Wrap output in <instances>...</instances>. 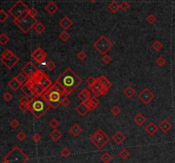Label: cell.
Wrapping results in <instances>:
<instances>
[{
	"mask_svg": "<svg viewBox=\"0 0 175 163\" xmlns=\"http://www.w3.org/2000/svg\"><path fill=\"white\" fill-rule=\"evenodd\" d=\"M56 80L63 87L66 96L71 94L82 83V80L70 67L62 72Z\"/></svg>",
	"mask_w": 175,
	"mask_h": 163,
	"instance_id": "6da1fadb",
	"label": "cell"
},
{
	"mask_svg": "<svg viewBox=\"0 0 175 163\" xmlns=\"http://www.w3.org/2000/svg\"><path fill=\"white\" fill-rule=\"evenodd\" d=\"M66 96L63 92H62L55 83L49 88L46 92H45L42 96V97L48 102L50 108L57 109L59 106L62 105V100Z\"/></svg>",
	"mask_w": 175,
	"mask_h": 163,
	"instance_id": "7a4b0ae2",
	"label": "cell"
},
{
	"mask_svg": "<svg viewBox=\"0 0 175 163\" xmlns=\"http://www.w3.org/2000/svg\"><path fill=\"white\" fill-rule=\"evenodd\" d=\"M28 105L29 111L36 119H40L50 108L48 102L42 97H36L32 98Z\"/></svg>",
	"mask_w": 175,
	"mask_h": 163,
	"instance_id": "3957f363",
	"label": "cell"
},
{
	"mask_svg": "<svg viewBox=\"0 0 175 163\" xmlns=\"http://www.w3.org/2000/svg\"><path fill=\"white\" fill-rule=\"evenodd\" d=\"M28 10L29 8L23 2L18 0L9 10L8 13L15 20H21L28 16Z\"/></svg>",
	"mask_w": 175,
	"mask_h": 163,
	"instance_id": "277c9868",
	"label": "cell"
},
{
	"mask_svg": "<svg viewBox=\"0 0 175 163\" xmlns=\"http://www.w3.org/2000/svg\"><path fill=\"white\" fill-rule=\"evenodd\" d=\"M8 163H27L29 157L18 146H15L4 157Z\"/></svg>",
	"mask_w": 175,
	"mask_h": 163,
	"instance_id": "5b68a950",
	"label": "cell"
},
{
	"mask_svg": "<svg viewBox=\"0 0 175 163\" xmlns=\"http://www.w3.org/2000/svg\"><path fill=\"white\" fill-rule=\"evenodd\" d=\"M89 140L94 146H96L97 149L102 150L108 143L109 137L102 129L99 128L96 131V133L90 137Z\"/></svg>",
	"mask_w": 175,
	"mask_h": 163,
	"instance_id": "8992f818",
	"label": "cell"
},
{
	"mask_svg": "<svg viewBox=\"0 0 175 163\" xmlns=\"http://www.w3.org/2000/svg\"><path fill=\"white\" fill-rule=\"evenodd\" d=\"M114 44L105 35H101L93 43V48L101 55H106L113 48Z\"/></svg>",
	"mask_w": 175,
	"mask_h": 163,
	"instance_id": "52a82bcc",
	"label": "cell"
},
{
	"mask_svg": "<svg viewBox=\"0 0 175 163\" xmlns=\"http://www.w3.org/2000/svg\"><path fill=\"white\" fill-rule=\"evenodd\" d=\"M37 21H38V20L36 19V17H33V16H31L28 15V16L27 17H25L23 20H14V23H15L24 33H28L32 28H33V27H34V25L36 24Z\"/></svg>",
	"mask_w": 175,
	"mask_h": 163,
	"instance_id": "ba28073f",
	"label": "cell"
},
{
	"mask_svg": "<svg viewBox=\"0 0 175 163\" xmlns=\"http://www.w3.org/2000/svg\"><path fill=\"white\" fill-rule=\"evenodd\" d=\"M30 79H32L33 80L39 83V85H41L46 91L53 85V82L50 80V79L49 78L48 75L45 73H44V72L39 70V69Z\"/></svg>",
	"mask_w": 175,
	"mask_h": 163,
	"instance_id": "9c48e42d",
	"label": "cell"
},
{
	"mask_svg": "<svg viewBox=\"0 0 175 163\" xmlns=\"http://www.w3.org/2000/svg\"><path fill=\"white\" fill-rule=\"evenodd\" d=\"M137 97L145 105H149L150 102L155 99L156 95L151 92L148 87H145L137 95Z\"/></svg>",
	"mask_w": 175,
	"mask_h": 163,
	"instance_id": "30bf717a",
	"label": "cell"
},
{
	"mask_svg": "<svg viewBox=\"0 0 175 163\" xmlns=\"http://www.w3.org/2000/svg\"><path fill=\"white\" fill-rule=\"evenodd\" d=\"M31 57L37 63H43L47 57V54H46V52H45L42 50L41 47H38L35 51L32 53Z\"/></svg>",
	"mask_w": 175,
	"mask_h": 163,
	"instance_id": "8fae6325",
	"label": "cell"
},
{
	"mask_svg": "<svg viewBox=\"0 0 175 163\" xmlns=\"http://www.w3.org/2000/svg\"><path fill=\"white\" fill-rule=\"evenodd\" d=\"M38 70H39V68H37V67L32 61H28L26 63V65L22 68L21 73H23L25 75L28 76V79H30Z\"/></svg>",
	"mask_w": 175,
	"mask_h": 163,
	"instance_id": "7c38bea8",
	"label": "cell"
},
{
	"mask_svg": "<svg viewBox=\"0 0 175 163\" xmlns=\"http://www.w3.org/2000/svg\"><path fill=\"white\" fill-rule=\"evenodd\" d=\"M1 61L8 69H12L19 62L20 58L16 55L13 54L11 56L6 58V59H1Z\"/></svg>",
	"mask_w": 175,
	"mask_h": 163,
	"instance_id": "4fadbf2b",
	"label": "cell"
},
{
	"mask_svg": "<svg viewBox=\"0 0 175 163\" xmlns=\"http://www.w3.org/2000/svg\"><path fill=\"white\" fill-rule=\"evenodd\" d=\"M21 90V92L24 93V95L28 96L30 98L35 97V94H34L33 89L32 87V84H31V81H30L29 79H28V80L26 82L25 84L22 85Z\"/></svg>",
	"mask_w": 175,
	"mask_h": 163,
	"instance_id": "5bb4252c",
	"label": "cell"
},
{
	"mask_svg": "<svg viewBox=\"0 0 175 163\" xmlns=\"http://www.w3.org/2000/svg\"><path fill=\"white\" fill-rule=\"evenodd\" d=\"M30 81H31V84H32V87L33 89V92H34V94H35V97H42L43 94L45 92H46V90L41 85H39V83L35 82L34 80H33L32 79H29Z\"/></svg>",
	"mask_w": 175,
	"mask_h": 163,
	"instance_id": "9a60e30c",
	"label": "cell"
},
{
	"mask_svg": "<svg viewBox=\"0 0 175 163\" xmlns=\"http://www.w3.org/2000/svg\"><path fill=\"white\" fill-rule=\"evenodd\" d=\"M83 102L87 106L90 111L95 110L98 107V105H99V100L97 99V97H90L89 99L84 101Z\"/></svg>",
	"mask_w": 175,
	"mask_h": 163,
	"instance_id": "2e32d148",
	"label": "cell"
},
{
	"mask_svg": "<svg viewBox=\"0 0 175 163\" xmlns=\"http://www.w3.org/2000/svg\"><path fill=\"white\" fill-rule=\"evenodd\" d=\"M59 26L62 28H63L64 31H67L73 26V20H71L68 16H64L59 21Z\"/></svg>",
	"mask_w": 175,
	"mask_h": 163,
	"instance_id": "e0dca14e",
	"label": "cell"
},
{
	"mask_svg": "<svg viewBox=\"0 0 175 163\" xmlns=\"http://www.w3.org/2000/svg\"><path fill=\"white\" fill-rule=\"evenodd\" d=\"M159 129L163 133H169L172 130V124L169 122L167 120H163L162 121L160 124H159Z\"/></svg>",
	"mask_w": 175,
	"mask_h": 163,
	"instance_id": "ac0fdd59",
	"label": "cell"
},
{
	"mask_svg": "<svg viewBox=\"0 0 175 163\" xmlns=\"http://www.w3.org/2000/svg\"><path fill=\"white\" fill-rule=\"evenodd\" d=\"M158 130H159V126H157L154 122H149L148 125H146L145 127V131L150 136H154Z\"/></svg>",
	"mask_w": 175,
	"mask_h": 163,
	"instance_id": "d6986e66",
	"label": "cell"
},
{
	"mask_svg": "<svg viewBox=\"0 0 175 163\" xmlns=\"http://www.w3.org/2000/svg\"><path fill=\"white\" fill-rule=\"evenodd\" d=\"M126 136L123 134V133H121L120 131H117L116 133H115L113 136H112V139L115 141V143L118 144V145H120V144H121V143H123L125 140H126Z\"/></svg>",
	"mask_w": 175,
	"mask_h": 163,
	"instance_id": "ffe728a7",
	"label": "cell"
},
{
	"mask_svg": "<svg viewBox=\"0 0 175 163\" xmlns=\"http://www.w3.org/2000/svg\"><path fill=\"white\" fill-rule=\"evenodd\" d=\"M103 87L104 86H103L101 84H100V82L97 81L96 82V84L92 86V87H91L90 88V90L92 92V93L95 95V97H98V96H102V92H103Z\"/></svg>",
	"mask_w": 175,
	"mask_h": 163,
	"instance_id": "44dd1931",
	"label": "cell"
},
{
	"mask_svg": "<svg viewBox=\"0 0 175 163\" xmlns=\"http://www.w3.org/2000/svg\"><path fill=\"white\" fill-rule=\"evenodd\" d=\"M69 133L72 134L74 137H78L81 133H83V129L79 126V125L77 123L73 124V126L69 128Z\"/></svg>",
	"mask_w": 175,
	"mask_h": 163,
	"instance_id": "7402d4cb",
	"label": "cell"
},
{
	"mask_svg": "<svg viewBox=\"0 0 175 163\" xmlns=\"http://www.w3.org/2000/svg\"><path fill=\"white\" fill-rule=\"evenodd\" d=\"M90 97H91V92L90 90L87 88H84L82 89L79 93L78 94V98L81 101V102H84L86 100L89 99Z\"/></svg>",
	"mask_w": 175,
	"mask_h": 163,
	"instance_id": "603a6c76",
	"label": "cell"
},
{
	"mask_svg": "<svg viewBox=\"0 0 175 163\" xmlns=\"http://www.w3.org/2000/svg\"><path fill=\"white\" fill-rule=\"evenodd\" d=\"M8 86L10 87L11 90H13L14 92H16V91H18L19 89L21 88L22 85L16 80V77H14L12 80H10V81L8 82Z\"/></svg>",
	"mask_w": 175,
	"mask_h": 163,
	"instance_id": "cb8c5ba5",
	"label": "cell"
},
{
	"mask_svg": "<svg viewBox=\"0 0 175 163\" xmlns=\"http://www.w3.org/2000/svg\"><path fill=\"white\" fill-rule=\"evenodd\" d=\"M76 111L80 115V116H86V114H87V113L90 111L89 110V109H88V107L84 103V102H80L78 106L76 107Z\"/></svg>",
	"mask_w": 175,
	"mask_h": 163,
	"instance_id": "d4e9b609",
	"label": "cell"
},
{
	"mask_svg": "<svg viewBox=\"0 0 175 163\" xmlns=\"http://www.w3.org/2000/svg\"><path fill=\"white\" fill-rule=\"evenodd\" d=\"M45 10L48 12V14H50V15H54L58 10V6H57V4L55 2L50 1L46 4Z\"/></svg>",
	"mask_w": 175,
	"mask_h": 163,
	"instance_id": "484cf974",
	"label": "cell"
},
{
	"mask_svg": "<svg viewBox=\"0 0 175 163\" xmlns=\"http://www.w3.org/2000/svg\"><path fill=\"white\" fill-rule=\"evenodd\" d=\"M146 118L145 115L141 113H137L136 115L133 118V122L135 123V125L137 126H141L144 125V123H145Z\"/></svg>",
	"mask_w": 175,
	"mask_h": 163,
	"instance_id": "4316f807",
	"label": "cell"
},
{
	"mask_svg": "<svg viewBox=\"0 0 175 163\" xmlns=\"http://www.w3.org/2000/svg\"><path fill=\"white\" fill-rule=\"evenodd\" d=\"M97 81L100 82V84H101L103 86L106 87L108 89H110V88L112 87V82L110 81V80H108L104 75H101L100 77L97 78Z\"/></svg>",
	"mask_w": 175,
	"mask_h": 163,
	"instance_id": "83f0119b",
	"label": "cell"
},
{
	"mask_svg": "<svg viewBox=\"0 0 175 163\" xmlns=\"http://www.w3.org/2000/svg\"><path fill=\"white\" fill-rule=\"evenodd\" d=\"M50 138L54 142H58L59 140L62 138V134L60 133L57 129H53L50 133Z\"/></svg>",
	"mask_w": 175,
	"mask_h": 163,
	"instance_id": "f1b7e54d",
	"label": "cell"
},
{
	"mask_svg": "<svg viewBox=\"0 0 175 163\" xmlns=\"http://www.w3.org/2000/svg\"><path fill=\"white\" fill-rule=\"evenodd\" d=\"M33 29H34V31H35L37 33L41 34V33H43V32L45 31V26L43 23H41L39 20H38V21L36 22V24L34 25Z\"/></svg>",
	"mask_w": 175,
	"mask_h": 163,
	"instance_id": "f546056e",
	"label": "cell"
},
{
	"mask_svg": "<svg viewBox=\"0 0 175 163\" xmlns=\"http://www.w3.org/2000/svg\"><path fill=\"white\" fill-rule=\"evenodd\" d=\"M123 93H124V95L127 97V98H132L135 95V90L132 86H127V87L125 88V90L123 91Z\"/></svg>",
	"mask_w": 175,
	"mask_h": 163,
	"instance_id": "4dcf8cb0",
	"label": "cell"
},
{
	"mask_svg": "<svg viewBox=\"0 0 175 163\" xmlns=\"http://www.w3.org/2000/svg\"><path fill=\"white\" fill-rule=\"evenodd\" d=\"M120 8V4L117 3L115 0H113L109 4H108V10H110L112 13H116Z\"/></svg>",
	"mask_w": 175,
	"mask_h": 163,
	"instance_id": "1f68e13d",
	"label": "cell"
},
{
	"mask_svg": "<svg viewBox=\"0 0 175 163\" xmlns=\"http://www.w3.org/2000/svg\"><path fill=\"white\" fill-rule=\"evenodd\" d=\"M112 155H110V154L108 153H104L101 156H100V160H101V162L103 163H109L111 161H112Z\"/></svg>",
	"mask_w": 175,
	"mask_h": 163,
	"instance_id": "d6a6232c",
	"label": "cell"
},
{
	"mask_svg": "<svg viewBox=\"0 0 175 163\" xmlns=\"http://www.w3.org/2000/svg\"><path fill=\"white\" fill-rule=\"evenodd\" d=\"M16 80H18L21 85L25 84L26 82L28 80V76H27V75H25L23 73H19L16 76Z\"/></svg>",
	"mask_w": 175,
	"mask_h": 163,
	"instance_id": "836d02e7",
	"label": "cell"
},
{
	"mask_svg": "<svg viewBox=\"0 0 175 163\" xmlns=\"http://www.w3.org/2000/svg\"><path fill=\"white\" fill-rule=\"evenodd\" d=\"M71 150L68 149V147H63L61 150H60V155L63 157V158H68L71 155Z\"/></svg>",
	"mask_w": 175,
	"mask_h": 163,
	"instance_id": "e575fe53",
	"label": "cell"
},
{
	"mask_svg": "<svg viewBox=\"0 0 175 163\" xmlns=\"http://www.w3.org/2000/svg\"><path fill=\"white\" fill-rule=\"evenodd\" d=\"M10 42V38L6 33H2L0 35V44L1 45H5Z\"/></svg>",
	"mask_w": 175,
	"mask_h": 163,
	"instance_id": "d590c367",
	"label": "cell"
},
{
	"mask_svg": "<svg viewBox=\"0 0 175 163\" xmlns=\"http://www.w3.org/2000/svg\"><path fill=\"white\" fill-rule=\"evenodd\" d=\"M59 39L63 42H67L70 39V35L67 31H63L59 34Z\"/></svg>",
	"mask_w": 175,
	"mask_h": 163,
	"instance_id": "8d00e7d4",
	"label": "cell"
},
{
	"mask_svg": "<svg viewBox=\"0 0 175 163\" xmlns=\"http://www.w3.org/2000/svg\"><path fill=\"white\" fill-rule=\"evenodd\" d=\"M96 82H97V79L93 78L92 76H89V77L86 78V85H88L89 89L91 87H92L96 84Z\"/></svg>",
	"mask_w": 175,
	"mask_h": 163,
	"instance_id": "74e56055",
	"label": "cell"
},
{
	"mask_svg": "<svg viewBox=\"0 0 175 163\" xmlns=\"http://www.w3.org/2000/svg\"><path fill=\"white\" fill-rule=\"evenodd\" d=\"M9 18V13L5 12L4 9L0 10V22H4L5 20Z\"/></svg>",
	"mask_w": 175,
	"mask_h": 163,
	"instance_id": "f35d334b",
	"label": "cell"
},
{
	"mask_svg": "<svg viewBox=\"0 0 175 163\" xmlns=\"http://www.w3.org/2000/svg\"><path fill=\"white\" fill-rule=\"evenodd\" d=\"M121 112V109H120V108L119 107V106H117V105H115V106H113L112 108H111V109H110V113L114 115V116H118L120 114Z\"/></svg>",
	"mask_w": 175,
	"mask_h": 163,
	"instance_id": "ab89813d",
	"label": "cell"
},
{
	"mask_svg": "<svg viewBox=\"0 0 175 163\" xmlns=\"http://www.w3.org/2000/svg\"><path fill=\"white\" fill-rule=\"evenodd\" d=\"M152 48L154 49V51L158 52L162 49V44L159 40H156L152 44Z\"/></svg>",
	"mask_w": 175,
	"mask_h": 163,
	"instance_id": "60d3db41",
	"label": "cell"
},
{
	"mask_svg": "<svg viewBox=\"0 0 175 163\" xmlns=\"http://www.w3.org/2000/svg\"><path fill=\"white\" fill-rule=\"evenodd\" d=\"M101 61L103 63V64H105V65H108L109 63H111L112 62V57L110 56H108V55H103V57L101 58Z\"/></svg>",
	"mask_w": 175,
	"mask_h": 163,
	"instance_id": "b9f144b4",
	"label": "cell"
},
{
	"mask_svg": "<svg viewBox=\"0 0 175 163\" xmlns=\"http://www.w3.org/2000/svg\"><path fill=\"white\" fill-rule=\"evenodd\" d=\"M31 99L32 98H30L28 96L24 95V96H22V97H20V104H29V102H31Z\"/></svg>",
	"mask_w": 175,
	"mask_h": 163,
	"instance_id": "7bdbcfd3",
	"label": "cell"
},
{
	"mask_svg": "<svg viewBox=\"0 0 175 163\" xmlns=\"http://www.w3.org/2000/svg\"><path fill=\"white\" fill-rule=\"evenodd\" d=\"M145 20L149 24L152 25V24H154V23L156 22V17L154 16V15H153V14H149V15H148V16H147V17L145 18Z\"/></svg>",
	"mask_w": 175,
	"mask_h": 163,
	"instance_id": "ee69618b",
	"label": "cell"
},
{
	"mask_svg": "<svg viewBox=\"0 0 175 163\" xmlns=\"http://www.w3.org/2000/svg\"><path fill=\"white\" fill-rule=\"evenodd\" d=\"M13 54H14V53L10 51V50L6 49V50H4V51L2 53V55H1V59H6V58H8V57L11 56Z\"/></svg>",
	"mask_w": 175,
	"mask_h": 163,
	"instance_id": "f6af8a7d",
	"label": "cell"
},
{
	"mask_svg": "<svg viewBox=\"0 0 175 163\" xmlns=\"http://www.w3.org/2000/svg\"><path fill=\"white\" fill-rule=\"evenodd\" d=\"M129 155H130V154H129V152H128V150H127V149H123V150H121L120 152V157L121 159H123V160L127 159V158L129 157Z\"/></svg>",
	"mask_w": 175,
	"mask_h": 163,
	"instance_id": "bcb514c9",
	"label": "cell"
},
{
	"mask_svg": "<svg viewBox=\"0 0 175 163\" xmlns=\"http://www.w3.org/2000/svg\"><path fill=\"white\" fill-rule=\"evenodd\" d=\"M77 57H78V59L79 61H84L87 58V54L84 51H79L78 54H77Z\"/></svg>",
	"mask_w": 175,
	"mask_h": 163,
	"instance_id": "7dc6e473",
	"label": "cell"
},
{
	"mask_svg": "<svg viewBox=\"0 0 175 163\" xmlns=\"http://www.w3.org/2000/svg\"><path fill=\"white\" fill-rule=\"evenodd\" d=\"M166 59L164 57H162V56H159V57H157L156 59V63L158 65V66H160V67H162V66H164L166 64Z\"/></svg>",
	"mask_w": 175,
	"mask_h": 163,
	"instance_id": "c3c4849f",
	"label": "cell"
},
{
	"mask_svg": "<svg viewBox=\"0 0 175 163\" xmlns=\"http://www.w3.org/2000/svg\"><path fill=\"white\" fill-rule=\"evenodd\" d=\"M120 8L123 10V11H127L130 8V4H129V3L127 2V1H122L120 4Z\"/></svg>",
	"mask_w": 175,
	"mask_h": 163,
	"instance_id": "681fc988",
	"label": "cell"
},
{
	"mask_svg": "<svg viewBox=\"0 0 175 163\" xmlns=\"http://www.w3.org/2000/svg\"><path fill=\"white\" fill-rule=\"evenodd\" d=\"M49 125L50 127H52L53 129H57V127L59 126V121L57 120V119H51L49 122Z\"/></svg>",
	"mask_w": 175,
	"mask_h": 163,
	"instance_id": "f907efd6",
	"label": "cell"
},
{
	"mask_svg": "<svg viewBox=\"0 0 175 163\" xmlns=\"http://www.w3.org/2000/svg\"><path fill=\"white\" fill-rule=\"evenodd\" d=\"M46 67H47L49 71H53V70L56 68V64H55L54 61L50 60V61L47 62V64H46Z\"/></svg>",
	"mask_w": 175,
	"mask_h": 163,
	"instance_id": "816d5d0a",
	"label": "cell"
},
{
	"mask_svg": "<svg viewBox=\"0 0 175 163\" xmlns=\"http://www.w3.org/2000/svg\"><path fill=\"white\" fill-rule=\"evenodd\" d=\"M16 138H17V139L19 140V141H24L25 139H26V138H27V135L25 134L24 132H22V131H21L19 133H17V135H16Z\"/></svg>",
	"mask_w": 175,
	"mask_h": 163,
	"instance_id": "f5cc1de1",
	"label": "cell"
},
{
	"mask_svg": "<svg viewBox=\"0 0 175 163\" xmlns=\"http://www.w3.org/2000/svg\"><path fill=\"white\" fill-rule=\"evenodd\" d=\"M19 109L22 113L29 111V105L28 104H19Z\"/></svg>",
	"mask_w": 175,
	"mask_h": 163,
	"instance_id": "db71d44e",
	"label": "cell"
},
{
	"mask_svg": "<svg viewBox=\"0 0 175 163\" xmlns=\"http://www.w3.org/2000/svg\"><path fill=\"white\" fill-rule=\"evenodd\" d=\"M12 98H13V96L10 92H6L4 94V99L5 102H10L12 100Z\"/></svg>",
	"mask_w": 175,
	"mask_h": 163,
	"instance_id": "11a10c76",
	"label": "cell"
},
{
	"mask_svg": "<svg viewBox=\"0 0 175 163\" xmlns=\"http://www.w3.org/2000/svg\"><path fill=\"white\" fill-rule=\"evenodd\" d=\"M32 139L34 143H39L42 140V137L39 135V133H34L32 137Z\"/></svg>",
	"mask_w": 175,
	"mask_h": 163,
	"instance_id": "9f6ffc18",
	"label": "cell"
},
{
	"mask_svg": "<svg viewBox=\"0 0 175 163\" xmlns=\"http://www.w3.org/2000/svg\"><path fill=\"white\" fill-rule=\"evenodd\" d=\"M10 126H11L13 129H16V128H18L20 126V122L17 120L14 119V120H12V121H10Z\"/></svg>",
	"mask_w": 175,
	"mask_h": 163,
	"instance_id": "6f0895ef",
	"label": "cell"
},
{
	"mask_svg": "<svg viewBox=\"0 0 175 163\" xmlns=\"http://www.w3.org/2000/svg\"><path fill=\"white\" fill-rule=\"evenodd\" d=\"M38 14H39V12L35 8H31L28 10V15L31 16H33V17H36L38 16Z\"/></svg>",
	"mask_w": 175,
	"mask_h": 163,
	"instance_id": "680465c9",
	"label": "cell"
},
{
	"mask_svg": "<svg viewBox=\"0 0 175 163\" xmlns=\"http://www.w3.org/2000/svg\"><path fill=\"white\" fill-rule=\"evenodd\" d=\"M69 104H70L69 99L67 97V96H64V97H63L62 100V106H63V107L66 108V107H68V106H69Z\"/></svg>",
	"mask_w": 175,
	"mask_h": 163,
	"instance_id": "91938a15",
	"label": "cell"
},
{
	"mask_svg": "<svg viewBox=\"0 0 175 163\" xmlns=\"http://www.w3.org/2000/svg\"><path fill=\"white\" fill-rule=\"evenodd\" d=\"M1 163H8V162H7V161H6V160H5L4 158V160L2 161V162H1Z\"/></svg>",
	"mask_w": 175,
	"mask_h": 163,
	"instance_id": "94428289",
	"label": "cell"
},
{
	"mask_svg": "<svg viewBox=\"0 0 175 163\" xmlns=\"http://www.w3.org/2000/svg\"><path fill=\"white\" fill-rule=\"evenodd\" d=\"M90 1H91V2H92V3H95V2H96L97 0H90Z\"/></svg>",
	"mask_w": 175,
	"mask_h": 163,
	"instance_id": "6125c7cd",
	"label": "cell"
}]
</instances>
